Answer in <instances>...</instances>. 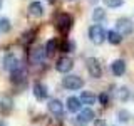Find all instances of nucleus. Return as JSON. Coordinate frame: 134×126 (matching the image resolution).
Returning a JSON list of instances; mask_svg holds the SVG:
<instances>
[{
  "instance_id": "nucleus-1",
  "label": "nucleus",
  "mask_w": 134,
  "mask_h": 126,
  "mask_svg": "<svg viewBox=\"0 0 134 126\" xmlns=\"http://www.w3.org/2000/svg\"><path fill=\"white\" fill-rule=\"evenodd\" d=\"M89 37H91V40L94 42V44H102L104 40H106V37H107V32L104 30V27L102 25H99V24H94L92 27L89 29Z\"/></svg>"
},
{
  "instance_id": "nucleus-2",
  "label": "nucleus",
  "mask_w": 134,
  "mask_h": 126,
  "mask_svg": "<svg viewBox=\"0 0 134 126\" xmlns=\"http://www.w3.org/2000/svg\"><path fill=\"white\" fill-rule=\"evenodd\" d=\"M134 30V24L131 19H126V17H121L116 22V32H119L121 35H129Z\"/></svg>"
},
{
  "instance_id": "nucleus-3",
  "label": "nucleus",
  "mask_w": 134,
  "mask_h": 126,
  "mask_svg": "<svg viewBox=\"0 0 134 126\" xmlns=\"http://www.w3.org/2000/svg\"><path fill=\"white\" fill-rule=\"evenodd\" d=\"M62 86L69 91H75V89H81L84 86V81L79 76H65V77L62 79Z\"/></svg>"
},
{
  "instance_id": "nucleus-4",
  "label": "nucleus",
  "mask_w": 134,
  "mask_h": 126,
  "mask_svg": "<svg viewBox=\"0 0 134 126\" xmlns=\"http://www.w3.org/2000/svg\"><path fill=\"white\" fill-rule=\"evenodd\" d=\"M86 66H87V71H89V74L92 76L94 79H99L100 76H102V67H100L99 61L96 57H89L86 61Z\"/></svg>"
},
{
  "instance_id": "nucleus-5",
  "label": "nucleus",
  "mask_w": 134,
  "mask_h": 126,
  "mask_svg": "<svg viewBox=\"0 0 134 126\" xmlns=\"http://www.w3.org/2000/svg\"><path fill=\"white\" fill-rule=\"evenodd\" d=\"M72 22H74V19H72L69 14H59L57 19H55L57 29H59L60 32H67L70 27H72Z\"/></svg>"
},
{
  "instance_id": "nucleus-6",
  "label": "nucleus",
  "mask_w": 134,
  "mask_h": 126,
  "mask_svg": "<svg viewBox=\"0 0 134 126\" xmlns=\"http://www.w3.org/2000/svg\"><path fill=\"white\" fill-rule=\"evenodd\" d=\"M3 69L10 71V72H15V71L20 69V61L14 56V54H8V56L3 57Z\"/></svg>"
},
{
  "instance_id": "nucleus-7",
  "label": "nucleus",
  "mask_w": 134,
  "mask_h": 126,
  "mask_svg": "<svg viewBox=\"0 0 134 126\" xmlns=\"http://www.w3.org/2000/svg\"><path fill=\"white\" fill-rule=\"evenodd\" d=\"M72 67H74V61L70 57H60V59H57V62H55L57 72H62V74L69 72Z\"/></svg>"
},
{
  "instance_id": "nucleus-8",
  "label": "nucleus",
  "mask_w": 134,
  "mask_h": 126,
  "mask_svg": "<svg viewBox=\"0 0 134 126\" xmlns=\"http://www.w3.org/2000/svg\"><path fill=\"white\" fill-rule=\"evenodd\" d=\"M45 49L44 47H37V49H34L32 52H30V62L32 64H40V62H44V59H45Z\"/></svg>"
},
{
  "instance_id": "nucleus-9",
  "label": "nucleus",
  "mask_w": 134,
  "mask_h": 126,
  "mask_svg": "<svg viewBox=\"0 0 134 126\" xmlns=\"http://www.w3.org/2000/svg\"><path fill=\"white\" fill-rule=\"evenodd\" d=\"M47 108H49V111L52 113V114H55V116H60L62 113H64V104H62L59 99H50Z\"/></svg>"
},
{
  "instance_id": "nucleus-10",
  "label": "nucleus",
  "mask_w": 134,
  "mask_h": 126,
  "mask_svg": "<svg viewBox=\"0 0 134 126\" xmlns=\"http://www.w3.org/2000/svg\"><path fill=\"white\" fill-rule=\"evenodd\" d=\"M47 87H45V84L42 82H35L34 84V96H35L39 101H44L45 98H47Z\"/></svg>"
},
{
  "instance_id": "nucleus-11",
  "label": "nucleus",
  "mask_w": 134,
  "mask_h": 126,
  "mask_svg": "<svg viewBox=\"0 0 134 126\" xmlns=\"http://www.w3.org/2000/svg\"><path fill=\"white\" fill-rule=\"evenodd\" d=\"M111 71H112L114 76H122L126 72V62L122 59H117V61H114L111 64Z\"/></svg>"
},
{
  "instance_id": "nucleus-12",
  "label": "nucleus",
  "mask_w": 134,
  "mask_h": 126,
  "mask_svg": "<svg viewBox=\"0 0 134 126\" xmlns=\"http://www.w3.org/2000/svg\"><path fill=\"white\" fill-rule=\"evenodd\" d=\"M65 104H67V109H69L70 113H77V111H81V99L79 98H74V96H69L65 101Z\"/></svg>"
},
{
  "instance_id": "nucleus-13",
  "label": "nucleus",
  "mask_w": 134,
  "mask_h": 126,
  "mask_svg": "<svg viewBox=\"0 0 134 126\" xmlns=\"http://www.w3.org/2000/svg\"><path fill=\"white\" fill-rule=\"evenodd\" d=\"M29 15L30 17H42L44 15V7L40 2H32L29 5Z\"/></svg>"
},
{
  "instance_id": "nucleus-14",
  "label": "nucleus",
  "mask_w": 134,
  "mask_h": 126,
  "mask_svg": "<svg viewBox=\"0 0 134 126\" xmlns=\"http://www.w3.org/2000/svg\"><path fill=\"white\" fill-rule=\"evenodd\" d=\"M81 103L82 104H87V106H91V104H94L96 101H97V96L94 94V92H91V91H82V94H81Z\"/></svg>"
},
{
  "instance_id": "nucleus-15",
  "label": "nucleus",
  "mask_w": 134,
  "mask_h": 126,
  "mask_svg": "<svg viewBox=\"0 0 134 126\" xmlns=\"http://www.w3.org/2000/svg\"><path fill=\"white\" fill-rule=\"evenodd\" d=\"M79 121L81 123H89V121L94 119V111H92L91 108H86V109H82L81 113H79Z\"/></svg>"
},
{
  "instance_id": "nucleus-16",
  "label": "nucleus",
  "mask_w": 134,
  "mask_h": 126,
  "mask_svg": "<svg viewBox=\"0 0 134 126\" xmlns=\"http://www.w3.org/2000/svg\"><path fill=\"white\" fill-rule=\"evenodd\" d=\"M106 39L111 42L112 45H117V44H121V40H122V35H121L119 32H116V30H109Z\"/></svg>"
},
{
  "instance_id": "nucleus-17",
  "label": "nucleus",
  "mask_w": 134,
  "mask_h": 126,
  "mask_svg": "<svg viewBox=\"0 0 134 126\" xmlns=\"http://www.w3.org/2000/svg\"><path fill=\"white\" fill-rule=\"evenodd\" d=\"M92 19H94V22H102L104 19H106V10L104 8H100V7H97V8H94V12H92Z\"/></svg>"
},
{
  "instance_id": "nucleus-18",
  "label": "nucleus",
  "mask_w": 134,
  "mask_h": 126,
  "mask_svg": "<svg viewBox=\"0 0 134 126\" xmlns=\"http://www.w3.org/2000/svg\"><path fill=\"white\" fill-rule=\"evenodd\" d=\"M55 50H57V40L55 39H50L47 44H45V54L50 57V56L55 54Z\"/></svg>"
},
{
  "instance_id": "nucleus-19",
  "label": "nucleus",
  "mask_w": 134,
  "mask_h": 126,
  "mask_svg": "<svg viewBox=\"0 0 134 126\" xmlns=\"http://www.w3.org/2000/svg\"><path fill=\"white\" fill-rule=\"evenodd\" d=\"M24 77H25V71H22V69H19V71H15V72H12V81H14V82L24 81Z\"/></svg>"
},
{
  "instance_id": "nucleus-20",
  "label": "nucleus",
  "mask_w": 134,
  "mask_h": 126,
  "mask_svg": "<svg viewBox=\"0 0 134 126\" xmlns=\"http://www.w3.org/2000/svg\"><path fill=\"white\" fill-rule=\"evenodd\" d=\"M10 109H12V106L8 101H0V114H7Z\"/></svg>"
},
{
  "instance_id": "nucleus-21",
  "label": "nucleus",
  "mask_w": 134,
  "mask_h": 126,
  "mask_svg": "<svg viewBox=\"0 0 134 126\" xmlns=\"http://www.w3.org/2000/svg\"><path fill=\"white\" fill-rule=\"evenodd\" d=\"M8 30H10L8 19H0V32H8Z\"/></svg>"
},
{
  "instance_id": "nucleus-22",
  "label": "nucleus",
  "mask_w": 134,
  "mask_h": 126,
  "mask_svg": "<svg viewBox=\"0 0 134 126\" xmlns=\"http://www.w3.org/2000/svg\"><path fill=\"white\" fill-rule=\"evenodd\" d=\"M122 2H124V0H104V3H106L107 7H111V8L121 7V5H122Z\"/></svg>"
},
{
  "instance_id": "nucleus-23",
  "label": "nucleus",
  "mask_w": 134,
  "mask_h": 126,
  "mask_svg": "<svg viewBox=\"0 0 134 126\" xmlns=\"http://www.w3.org/2000/svg\"><path fill=\"white\" fill-rule=\"evenodd\" d=\"M127 98H129V89H127V87H121V89H119V99L126 101Z\"/></svg>"
},
{
  "instance_id": "nucleus-24",
  "label": "nucleus",
  "mask_w": 134,
  "mask_h": 126,
  "mask_svg": "<svg viewBox=\"0 0 134 126\" xmlns=\"http://www.w3.org/2000/svg\"><path fill=\"white\" fill-rule=\"evenodd\" d=\"M99 101H100V104H102V106H107L109 98H107V94H106V92H102V94L99 96Z\"/></svg>"
},
{
  "instance_id": "nucleus-25",
  "label": "nucleus",
  "mask_w": 134,
  "mask_h": 126,
  "mask_svg": "<svg viewBox=\"0 0 134 126\" xmlns=\"http://www.w3.org/2000/svg\"><path fill=\"white\" fill-rule=\"evenodd\" d=\"M119 119L121 121H129V113L127 111H119Z\"/></svg>"
},
{
  "instance_id": "nucleus-26",
  "label": "nucleus",
  "mask_w": 134,
  "mask_h": 126,
  "mask_svg": "<svg viewBox=\"0 0 134 126\" xmlns=\"http://www.w3.org/2000/svg\"><path fill=\"white\" fill-rule=\"evenodd\" d=\"M94 126H106V121H104V119H97V121H94Z\"/></svg>"
},
{
  "instance_id": "nucleus-27",
  "label": "nucleus",
  "mask_w": 134,
  "mask_h": 126,
  "mask_svg": "<svg viewBox=\"0 0 134 126\" xmlns=\"http://www.w3.org/2000/svg\"><path fill=\"white\" fill-rule=\"evenodd\" d=\"M47 2H54V0H47Z\"/></svg>"
},
{
  "instance_id": "nucleus-28",
  "label": "nucleus",
  "mask_w": 134,
  "mask_h": 126,
  "mask_svg": "<svg viewBox=\"0 0 134 126\" xmlns=\"http://www.w3.org/2000/svg\"><path fill=\"white\" fill-rule=\"evenodd\" d=\"M0 5H2V2H0Z\"/></svg>"
}]
</instances>
